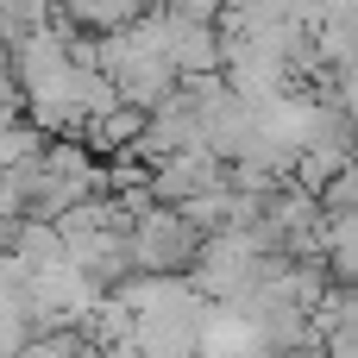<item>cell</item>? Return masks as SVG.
Listing matches in <instances>:
<instances>
[{
	"label": "cell",
	"mask_w": 358,
	"mask_h": 358,
	"mask_svg": "<svg viewBox=\"0 0 358 358\" xmlns=\"http://www.w3.org/2000/svg\"><path fill=\"white\" fill-rule=\"evenodd\" d=\"M126 252H132V271H157V277H182L189 264H195V252H201V233L176 214V208H151V214H138L132 220V233H126Z\"/></svg>",
	"instance_id": "6da1fadb"
},
{
	"label": "cell",
	"mask_w": 358,
	"mask_h": 358,
	"mask_svg": "<svg viewBox=\"0 0 358 358\" xmlns=\"http://www.w3.org/2000/svg\"><path fill=\"white\" fill-rule=\"evenodd\" d=\"M164 57H170L176 82H189V76H220L227 38H220L214 19H176V13H164Z\"/></svg>",
	"instance_id": "7a4b0ae2"
},
{
	"label": "cell",
	"mask_w": 358,
	"mask_h": 358,
	"mask_svg": "<svg viewBox=\"0 0 358 358\" xmlns=\"http://www.w3.org/2000/svg\"><path fill=\"white\" fill-rule=\"evenodd\" d=\"M214 182H227V164H220L208 145H195V151H170V157L151 164V195H157L164 208L189 201L195 189H214Z\"/></svg>",
	"instance_id": "3957f363"
},
{
	"label": "cell",
	"mask_w": 358,
	"mask_h": 358,
	"mask_svg": "<svg viewBox=\"0 0 358 358\" xmlns=\"http://www.w3.org/2000/svg\"><path fill=\"white\" fill-rule=\"evenodd\" d=\"M107 76H113L120 101H132V107H145V113L176 94V69H170L164 50H132V57H126L120 69H107Z\"/></svg>",
	"instance_id": "277c9868"
},
{
	"label": "cell",
	"mask_w": 358,
	"mask_h": 358,
	"mask_svg": "<svg viewBox=\"0 0 358 358\" xmlns=\"http://www.w3.org/2000/svg\"><path fill=\"white\" fill-rule=\"evenodd\" d=\"M138 132H145V107H132V101H113V107L88 113V132H82V145H88L94 157H113V151H132V145H138Z\"/></svg>",
	"instance_id": "5b68a950"
},
{
	"label": "cell",
	"mask_w": 358,
	"mask_h": 358,
	"mask_svg": "<svg viewBox=\"0 0 358 358\" xmlns=\"http://www.w3.org/2000/svg\"><path fill=\"white\" fill-rule=\"evenodd\" d=\"M327 271L334 283H358V208L327 214Z\"/></svg>",
	"instance_id": "8992f818"
},
{
	"label": "cell",
	"mask_w": 358,
	"mask_h": 358,
	"mask_svg": "<svg viewBox=\"0 0 358 358\" xmlns=\"http://www.w3.org/2000/svg\"><path fill=\"white\" fill-rule=\"evenodd\" d=\"M82 346H88V340H82L76 327H44V334H31L13 358H76Z\"/></svg>",
	"instance_id": "52a82bcc"
},
{
	"label": "cell",
	"mask_w": 358,
	"mask_h": 358,
	"mask_svg": "<svg viewBox=\"0 0 358 358\" xmlns=\"http://www.w3.org/2000/svg\"><path fill=\"white\" fill-rule=\"evenodd\" d=\"M321 208L327 214H346V208H358V151L327 176V189H321Z\"/></svg>",
	"instance_id": "ba28073f"
},
{
	"label": "cell",
	"mask_w": 358,
	"mask_h": 358,
	"mask_svg": "<svg viewBox=\"0 0 358 358\" xmlns=\"http://www.w3.org/2000/svg\"><path fill=\"white\" fill-rule=\"evenodd\" d=\"M327 101H334V107H340V113H346V120L358 126V57L334 69V94H327Z\"/></svg>",
	"instance_id": "9c48e42d"
},
{
	"label": "cell",
	"mask_w": 358,
	"mask_h": 358,
	"mask_svg": "<svg viewBox=\"0 0 358 358\" xmlns=\"http://www.w3.org/2000/svg\"><path fill=\"white\" fill-rule=\"evenodd\" d=\"M220 6L227 0H164V13H176V19H220Z\"/></svg>",
	"instance_id": "30bf717a"
}]
</instances>
